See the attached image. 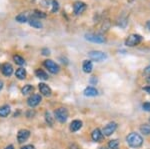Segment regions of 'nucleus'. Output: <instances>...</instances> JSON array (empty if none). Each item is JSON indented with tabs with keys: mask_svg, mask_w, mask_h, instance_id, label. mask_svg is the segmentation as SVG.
Returning a JSON list of instances; mask_svg holds the SVG:
<instances>
[{
	"mask_svg": "<svg viewBox=\"0 0 150 149\" xmlns=\"http://www.w3.org/2000/svg\"><path fill=\"white\" fill-rule=\"evenodd\" d=\"M143 109L145 111H150V102H145L143 105H142Z\"/></svg>",
	"mask_w": 150,
	"mask_h": 149,
	"instance_id": "nucleus-29",
	"label": "nucleus"
},
{
	"mask_svg": "<svg viewBox=\"0 0 150 149\" xmlns=\"http://www.w3.org/2000/svg\"><path fill=\"white\" fill-rule=\"evenodd\" d=\"M82 69L85 73H90L93 69V65H92V62L90 60H84L83 64H82Z\"/></svg>",
	"mask_w": 150,
	"mask_h": 149,
	"instance_id": "nucleus-15",
	"label": "nucleus"
},
{
	"mask_svg": "<svg viewBox=\"0 0 150 149\" xmlns=\"http://www.w3.org/2000/svg\"><path fill=\"white\" fill-rule=\"evenodd\" d=\"M90 82L92 83V84H96V83H97V79H96L95 76H93V77L90 79Z\"/></svg>",
	"mask_w": 150,
	"mask_h": 149,
	"instance_id": "nucleus-32",
	"label": "nucleus"
},
{
	"mask_svg": "<svg viewBox=\"0 0 150 149\" xmlns=\"http://www.w3.org/2000/svg\"><path fill=\"white\" fill-rule=\"evenodd\" d=\"M44 66L46 67V68L48 69V71L51 72V73L53 74H56L59 72V66H58V64L55 63L53 60H50V59H47L44 61Z\"/></svg>",
	"mask_w": 150,
	"mask_h": 149,
	"instance_id": "nucleus-4",
	"label": "nucleus"
},
{
	"mask_svg": "<svg viewBox=\"0 0 150 149\" xmlns=\"http://www.w3.org/2000/svg\"><path fill=\"white\" fill-rule=\"evenodd\" d=\"M81 127H82V121H80V120H74V121H72L71 124H70V131L76 132V131H78Z\"/></svg>",
	"mask_w": 150,
	"mask_h": 149,
	"instance_id": "nucleus-16",
	"label": "nucleus"
},
{
	"mask_svg": "<svg viewBox=\"0 0 150 149\" xmlns=\"http://www.w3.org/2000/svg\"><path fill=\"white\" fill-rule=\"evenodd\" d=\"M29 136H30V131L27 130V129H21V130L18 131V134H17L18 142L19 143L25 142V141L29 138Z\"/></svg>",
	"mask_w": 150,
	"mask_h": 149,
	"instance_id": "nucleus-10",
	"label": "nucleus"
},
{
	"mask_svg": "<svg viewBox=\"0 0 150 149\" xmlns=\"http://www.w3.org/2000/svg\"><path fill=\"white\" fill-rule=\"evenodd\" d=\"M15 19H16V21H18L19 23H25V22H27V21H28L27 16L24 15V14H19V15L16 16Z\"/></svg>",
	"mask_w": 150,
	"mask_h": 149,
	"instance_id": "nucleus-25",
	"label": "nucleus"
},
{
	"mask_svg": "<svg viewBox=\"0 0 150 149\" xmlns=\"http://www.w3.org/2000/svg\"><path fill=\"white\" fill-rule=\"evenodd\" d=\"M38 87H39L40 93L42 95L47 96V97H48V96L51 95V93H52L51 88H50L49 86L47 85V84H45V83H39V84H38Z\"/></svg>",
	"mask_w": 150,
	"mask_h": 149,
	"instance_id": "nucleus-12",
	"label": "nucleus"
},
{
	"mask_svg": "<svg viewBox=\"0 0 150 149\" xmlns=\"http://www.w3.org/2000/svg\"><path fill=\"white\" fill-rule=\"evenodd\" d=\"M45 120H46L48 125H50V126H52L53 123H54V118L51 116V114H50L49 112H46V113H45Z\"/></svg>",
	"mask_w": 150,
	"mask_h": 149,
	"instance_id": "nucleus-26",
	"label": "nucleus"
},
{
	"mask_svg": "<svg viewBox=\"0 0 150 149\" xmlns=\"http://www.w3.org/2000/svg\"><path fill=\"white\" fill-rule=\"evenodd\" d=\"M42 54L45 55V56H46V55H49L50 54V50L47 49V48H43V49H42Z\"/></svg>",
	"mask_w": 150,
	"mask_h": 149,
	"instance_id": "nucleus-30",
	"label": "nucleus"
},
{
	"mask_svg": "<svg viewBox=\"0 0 150 149\" xmlns=\"http://www.w3.org/2000/svg\"><path fill=\"white\" fill-rule=\"evenodd\" d=\"M91 137H92L93 141H95V142H100V141L103 140L104 138V135L103 133L100 131V129H94L92 131V134H91Z\"/></svg>",
	"mask_w": 150,
	"mask_h": 149,
	"instance_id": "nucleus-13",
	"label": "nucleus"
},
{
	"mask_svg": "<svg viewBox=\"0 0 150 149\" xmlns=\"http://www.w3.org/2000/svg\"><path fill=\"white\" fill-rule=\"evenodd\" d=\"M126 140H127L128 145L133 148H138L142 145V143H143V139H142V137L139 135V134L135 133V132L130 133L129 135L127 136Z\"/></svg>",
	"mask_w": 150,
	"mask_h": 149,
	"instance_id": "nucleus-1",
	"label": "nucleus"
},
{
	"mask_svg": "<svg viewBox=\"0 0 150 149\" xmlns=\"http://www.w3.org/2000/svg\"><path fill=\"white\" fill-rule=\"evenodd\" d=\"M140 131L143 134H145V135H148V134H150V125H148V124H143V125H141Z\"/></svg>",
	"mask_w": 150,
	"mask_h": 149,
	"instance_id": "nucleus-24",
	"label": "nucleus"
},
{
	"mask_svg": "<svg viewBox=\"0 0 150 149\" xmlns=\"http://www.w3.org/2000/svg\"><path fill=\"white\" fill-rule=\"evenodd\" d=\"M86 9V4L82 1H76L73 4V12L75 15H79V14L83 13Z\"/></svg>",
	"mask_w": 150,
	"mask_h": 149,
	"instance_id": "nucleus-8",
	"label": "nucleus"
},
{
	"mask_svg": "<svg viewBox=\"0 0 150 149\" xmlns=\"http://www.w3.org/2000/svg\"><path fill=\"white\" fill-rule=\"evenodd\" d=\"M89 57H90L91 59L94 60V61H97V62H100L102 61V60L106 59V54L104 53L102 51H98V50H94V51H90L88 53Z\"/></svg>",
	"mask_w": 150,
	"mask_h": 149,
	"instance_id": "nucleus-5",
	"label": "nucleus"
},
{
	"mask_svg": "<svg viewBox=\"0 0 150 149\" xmlns=\"http://www.w3.org/2000/svg\"><path fill=\"white\" fill-rule=\"evenodd\" d=\"M147 82H148V83L150 84V75L148 76V77H147Z\"/></svg>",
	"mask_w": 150,
	"mask_h": 149,
	"instance_id": "nucleus-38",
	"label": "nucleus"
},
{
	"mask_svg": "<svg viewBox=\"0 0 150 149\" xmlns=\"http://www.w3.org/2000/svg\"><path fill=\"white\" fill-rule=\"evenodd\" d=\"M144 73H150V65L148 66V67H146V69L144 70Z\"/></svg>",
	"mask_w": 150,
	"mask_h": 149,
	"instance_id": "nucleus-34",
	"label": "nucleus"
},
{
	"mask_svg": "<svg viewBox=\"0 0 150 149\" xmlns=\"http://www.w3.org/2000/svg\"><path fill=\"white\" fill-rule=\"evenodd\" d=\"M5 149H14V147H13V145H8V146H6Z\"/></svg>",
	"mask_w": 150,
	"mask_h": 149,
	"instance_id": "nucleus-35",
	"label": "nucleus"
},
{
	"mask_svg": "<svg viewBox=\"0 0 150 149\" xmlns=\"http://www.w3.org/2000/svg\"><path fill=\"white\" fill-rule=\"evenodd\" d=\"M146 27L148 28V30H150V21H148V22L146 23Z\"/></svg>",
	"mask_w": 150,
	"mask_h": 149,
	"instance_id": "nucleus-36",
	"label": "nucleus"
},
{
	"mask_svg": "<svg viewBox=\"0 0 150 149\" xmlns=\"http://www.w3.org/2000/svg\"><path fill=\"white\" fill-rule=\"evenodd\" d=\"M2 87H3V82H2V81L0 80V90L2 89Z\"/></svg>",
	"mask_w": 150,
	"mask_h": 149,
	"instance_id": "nucleus-37",
	"label": "nucleus"
},
{
	"mask_svg": "<svg viewBox=\"0 0 150 149\" xmlns=\"http://www.w3.org/2000/svg\"><path fill=\"white\" fill-rule=\"evenodd\" d=\"M28 22L30 24V26H32V27H34V28H42L43 27L42 23H41L39 20H37V19H30V20H28Z\"/></svg>",
	"mask_w": 150,
	"mask_h": 149,
	"instance_id": "nucleus-21",
	"label": "nucleus"
},
{
	"mask_svg": "<svg viewBox=\"0 0 150 149\" xmlns=\"http://www.w3.org/2000/svg\"><path fill=\"white\" fill-rule=\"evenodd\" d=\"M84 95L88 96V97H93V96H96L98 94V91L96 88L92 87V86H89V87H86L85 90H84Z\"/></svg>",
	"mask_w": 150,
	"mask_h": 149,
	"instance_id": "nucleus-14",
	"label": "nucleus"
},
{
	"mask_svg": "<svg viewBox=\"0 0 150 149\" xmlns=\"http://www.w3.org/2000/svg\"><path fill=\"white\" fill-rule=\"evenodd\" d=\"M116 129H117V124H116L115 122H111V123H108L107 125L104 127L102 133H103V135H105V136H110L111 134L114 133Z\"/></svg>",
	"mask_w": 150,
	"mask_h": 149,
	"instance_id": "nucleus-7",
	"label": "nucleus"
},
{
	"mask_svg": "<svg viewBox=\"0 0 150 149\" xmlns=\"http://www.w3.org/2000/svg\"><path fill=\"white\" fill-rule=\"evenodd\" d=\"M1 71L4 76L9 77V76H11L12 73H13V67H12L10 63H4L1 65Z\"/></svg>",
	"mask_w": 150,
	"mask_h": 149,
	"instance_id": "nucleus-11",
	"label": "nucleus"
},
{
	"mask_svg": "<svg viewBox=\"0 0 150 149\" xmlns=\"http://www.w3.org/2000/svg\"><path fill=\"white\" fill-rule=\"evenodd\" d=\"M108 146H109L110 149H118V146H119V141H118L117 139L110 140L109 143H108Z\"/></svg>",
	"mask_w": 150,
	"mask_h": 149,
	"instance_id": "nucleus-23",
	"label": "nucleus"
},
{
	"mask_svg": "<svg viewBox=\"0 0 150 149\" xmlns=\"http://www.w3.org/2000/svg\"><path fill=\"white\" fill-rule=\"evenodd\" d=\"M143 90H144V91H146V92L150 93V86H146V87H144V88H143Z\"/></svg>",
	"mask_w": 150,
	"mask_h": 149,
	"instance_id": "nucleus-33",
	"label": "nucleus"
},
{
	"mask_svg": "<svg viewBox=\"0 0 150 149\" xmlns=\"http://www.w3.org/2000/svg\"><path fill=\"white\" fill-rule=\"evenodd\" d=\"M33 90H34V87H33L32 85H25L24 87L22 88V90H21V92H22L23 95H28V94H31V93L33 92Z\"/></svg>",
	"mask_w": 150,
	"mask_h": 149,
	"instance_id": "nucleus-20",
	"label": "nucleus"
},
{
	"mask_svg": "<svg viewBox=\"0 0 150 149\" xmlns=\"http://www.w3.org/2000/svg\"><path fill=\"white\" fill-rule=\"evenodd\" d=\"M55 118L60 122V123H64L68 118V111L66 108H58L54 112Z\"/></svg>",
	"mask_w": 150,
	"mask_h": 149,
	"instance_id": "nucleus-3",
	"label": "nucleus"
},
{
	"mask_svg": "<svg viewBox=\"0 0 150 149\" xmlns=\"http://www.w3.org/2000/svg\"><path fill=\"white\" fill-rule=\"evenodd\" d=\"M52 12H56L58 9H59V5H58V2L56 1V0H53L52 1Z\"/></svg>",
	"mask_w": 150,
	"mask_h": 149,
	"instance_id": "nucleus-28",
	"label": "nucleus"
},
{
	"mask_svg": "<svg viewBox=\"0 0 150 149\" xmlns=\"http://www.w3.org/2000/svg\"><path fill=\"white\" fill-rule=\"evenodd\" d=\"M41 100H42V97H41L40 94H33L28 98L27 104L30 107H35V106H37L38 104H40Z\"/></svg>",
	"mask_w": 150,
	"mask_h": 149,
	"instance_id": "nucleus-9",
	"label": "nucleus"
},
{
	"mask_svg": "<svg viewBox=\"0 0 150 149\" xmlns=\"http://www.w3.org/2000/svg\"><path fill=\"white\" fill-rule=\"evenodd\" d=\"M101 149H108V148H105V147H102V148H101Z\"/></svg>",
	"mask_w": 150,
	"mask_h": 149,
	"instance_id": "nucleus-39",
	"label": "nucleus"
},
{
	"mask_svg": "<svg viewBox=\"0 0 150 149\" xmlns=\"http://www.w3.org/2000/svg\"><path fill=\"white\" fill-rule=\"evenodd\" d=\"M13 60L16 64H18V65H23V64L25 63V60H24L20 55H14Z\"/></svg>",
	"mask_w": 150,
	"mask_h": 149,
	"instance_id": "nucleus-22",
	"label": "nucleus"
},
{
	"mask_svg": "<svg viewBox=\"0 0 150 149\" xmlns=\"http://www.w3.org/2000/svg\"><path fill=\"white\" fill-rule=\"evenodd\" d=\"M10 107L8 105H3L0 107V117H7L10 114Z\"/></svg>",
	"mask_w": 150,
	"mask_h": 149,
	"instance_id": "nucleus-17",
	"label": "nucleus"
},
{
	"mask_svg": "<svg viewBox=\"0 0 150 149\" xmlns=\"http://www.w3.org/2000/svg\"><path fill=\"white\" fill-rule=\"evenodd\" d=\"M21 149H36V148L33 145H25V146H23Z\"/></svg>",
	"mask_w": 150,
	"mask_h": 149,
	"instance_id": "nucleus-31",
	"label": "nucleus"
},
{
	"mask_svg": "<svg viewBox=\"0 0 150 149\" xmlns=\"http://www.w3.org/2000/svg\"><path fill=\"white\" fill-rule=\"evenodd\" d=\"M34 12H35L34 15L36 16V17H38V18H45V17H46V14L39 11V10H35Z\"/></svg>",
	"mask_w": 150,
	"mask_h": 149,
	"instance_id": "nucleus-27",
	"label": "nucleus"
},
{
	"mask_svg": "<svg viewBox=\"0 0 150 149\" xmlns=\"http://www.w3.org/2000/svg\"><path fill=\"white\" fill-rule=\"evenodd\" d=\"M35 75H36V77L42 79V80H47L48 79L47 73L45 71H43L42 69H37V70L35 71Z\"/></svg>",
	"mask_w": 150,
	"mask_h": 149,
	"instance_id": "nucleus-18",
	"label": "nucleus"
},
{
	"mask_svg": "<svg viewBox=\"0 0 150 149\" xmlns=\"http://www.w3.org/2000/svg\"><path fill=\"white\" fill-rule=\"evenodd\" d=\"M85 39L90 42L94 43H104L105 42V38L100 34H94V33H88L85 35Z\"/></svg>",
	"mask_w": 150,
	"mask_h": 149,
	"instance_id": "nucleus-6",
	"label": "nucleus"
},
{
	"mask_svg": "<svg viewBox=\"0 0 150 149\" xmlns=\"http://www.w3.org/2000/svg\"><path fill=\"white\" fill-rule=\"evenodd\" d=\"M15 75L16 77L18 79H20V80H23V79L26 78V71L24 68H18L17 70L15 72Z\"/></svg>",
	"mask_w": 150,
	"mask_h": 149,
	"instance_id": "nucleus-19",
	"label": "nucleus"
},
{
	"mask_svg": "<svg viewBox=\"0 0 150 149\" xmlns=\"http://www.w3.org/2000/svg\"><path fill=\"white\" fill-rule=\"evenodd\" d=\"M142 41V37L139 34H131L128 36V38L125 41V45L128 47H134L138 45Z\"/></svg>",
	"mask_w": 150,
	"mask_h": 149,
	"instance_id": "nucleus-2",
	"label": "nucleus"
}]
</instances>
